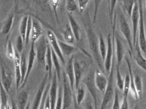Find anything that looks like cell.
Listing matches in <instances>:
<instances>
[{"label": "cell", "mask_w": 146, "mask_h": 109, "mask_svg": "<svg viewBox=\"0 0 146 109\" xmlns=\"http://www.w3.org/2000/svg\"><path fill=\"white\" fill-rule=\"evenodd\" d=\"M86 32L89 48L93 54V58L100 69V71L104 73L105 69L104 67V62L100 54L99 41L93 30V27H92L89 24L87 25Z\"/></svg>", "instance_id": "cell-1"}, {"label": "cell", "mask_w": 146, "mask_h": 109, "mask_svg": "<svg viewBox=\"0 0 146 109\" xmlns=\"http://www.w3.org/2000/svg\"><path fill=\"white\" fill-rule=\"evenodd\" d=\"M142 1H138L139 7V35L137 37V41L139 44V48L141 51L146 55V36L145 27V19L143 9Z\"/></svg>", "instance_id": "cell-2"}, {"label": "cell", "mask_w": 146, "mask_h": 109, "mask_svg": "<svg viewBox=\"0 0 146 109\" xmlns=\"http://www.w3.org/2000/svg\"><path fill=\"white\" fill-rule=\"evenodd\" d=\"M95 72L94 70H90L86 76L83 79L82 82L86 86L89 93L93 98V102L95 105V109H98V92L97 87L95 82Z\"/></svg>", "instance_id": "cell-3"}, {"label": "cell", "mask_w": 146, "mask_h": 109, "mask_svg": "<svg viewBox=\"0 0 146 109\" xmlns=\"http://www.w3.org/2000/svg\"><path fill=\"white\" fill-rule=\"evenodd\" d=\"M49 45L47 37L43 35L35 43V48L37 55V60L38 63L42 65L46 64V56L48 46Z\"/></svg>", "instance_id": "cell-4"}, {"label": "cell", "mask_w": 146, "mask_h": 109, "mask_svg": "<svg viewBox=\"0 0 146 109\" xmlns=\"http://www.w3.org/2000/svg\"><path fill=\"white\" fill-rule=\"evenodd\" d=\"M114 57L113 58V64L112 68L109 74L108 84L105 93L104 94V97L102 100L100 109H106L108 105L114 95L115 91L113 89V77H114Z\"/></svg>", "instance_id": "cell-5"}, {"label": "cell", "mask_w": 146, "mask_h": 109, "mask_svg": "<svg viewBox=\"0 0 146 109\" xmlns=\"http://www.w3.org/2000/svg\"><path fill=\"white\" fill-rule=\"evenodd\" d=\"M73 89L65 73L63 74L62 89V109H68L71 106L73 99Z\"/></svg>", "instance_id": "cell-6"}, {"label": "cell", "mask_w": 146, "mask_h": 109, "mask_svg": "<svg viewBox=\"0 0 146 109\" xmlns=\"http://www.w3.org/2000/svg\"><path fill=\"white\" fill-rule=\"evenodd\" d=\"M119 24L120 30L124 36L130 48V51L133 54L134 53V47L133 45V35L131 34L130 26L126 20L125 17L123 14L120 16Z\"/></svg>", "instance_id": "cell-7"}, {"label": "cell", "mask_w": 146, "mask_h": 109, "mask_svg": "<svg viewBox=\"0 0 146 109\" xmlns=\"http://www.w3.org/2000/svg\"><path fill=\"white\" fill-rule=\"evenodd\" d=\"M48 81H49V75L48 73H46L40 83L38 91L33 100L31 109H40Z\"/></svg>", "instance_id": "cell-8"}, {"label": "cell", "mask_w": 146, "mask_h": 109, "mask_svg": "<svg viewBox=\"0 0 146 109\" xmlns=\"http://www.w3.org/2000/svg\"><path fill=\"white\" fill-rule=\"evenodd\" d=\"M111 39V34H108L107 37V50L106 56L104 62V67L105 71L110 74L112 64L113 58V41Z\"/></svg>", "instance_id": "cell-9"}, {"label": "cell", "mask_w": 146, "mask_h": 109, "mask_svg": "<svg viewBox=\"0 0 146 109\" xmlns=\"http://www.w3.org/2000/svg\"><path fill=\"white\" fill-rule=\"evenodd\" d=\"M46 35H47V38L49 41V45H50L51 48L56 53V54H57L61 63L63 64H65V60L64 58V56L63 55L60 50L58 40L57 39L54 33L53 32L50 30H47Z\"/></svg>", "instance_id": "cell-10"}, {"label": "cell", "mask_w": 146, "mask_h": 109, "mask_svg": "<svg viewBox=\"0 0 146 109\" xmlns=\"http://www.w3.org/2000/svg\"><path fill=\"white\" fill-rule=\"evenodd\" d=\"M131 18L133 25V47H135L137 39V32L139 26V12L138 1H136Z\"/></svg>", "instance_id": "cell-11"}, {"label": "cell", "mask_w": 146, "mask_h": 109, "mask_svg": "<svg viewBox=\"0 0 146 109\" xmlns=\"http://www.w3.org/2000/svg\"><path fill=\"white\" fill-rule=\"evenodd\" d=\"M57 74L55 71L54 73L52 81L50 84V86L49 90V97L50 99V103L51 109H55L56 102L58 98V82H57Z\"/></svg>", "instance_id": "cell-12"}, {"label": "cell", "mask_w": 146, "mask_h": 109, "mask_svg": "<svg viewBox=\"0 0 146 109\" xmlns=\"http://www.w3.org/2000/svg\"><path fill=\"white\" fill-rule=\"evenodd\" d=\"M36 58H37L36 53L35 51V43H31V45L30 50L29 53V56H28V61H27V75L25 77V79L24 80V81L21 84L20 86V89H23L25 87V84L27 83V81L29 77V76L30 75V73L33 70L34 62L35 61Z\"/></svg>", "instance_id": "cell-13"}, {"label": "cell", "mask_w": 146, "mask_h": 109, "mask_svg": "<svg viewBox=\"0 0 146 109\" xmlns=\"http://www.w3.org/2000/svg\"><path fill=\"white\" fill-rule=\"evenodd\" d=\"M95 82L98 89L104 94L108 86V79H107L105 75L100 70L95 72Z\"/></svg>", "instance_id": "cell-14"}, {"label": "cell", "mask_w": 146, "mask_h": 109, "mask_svg": "<svg viewBox=\"0 0 146 109\" xmlns=\"http://www.w3.org/2000/svg\"><path fill=\"white\" fill-rule=\"evenodd\" d=\"M43 29L40 21L35 18H33V26L30 35V41L31 43L35 42L39 39L43 34Z\"/></svg>", "instance_id": "cell-15"}, {"label": "cell", "mask_w": 146, "mask_h": 109, "mask_svg": "<svg viewBox=\"0 0 146 109\" xmlns=\"http://www.w3.org/2000/svg\"><path fill=\"white\" fill-rule=\"evenodd\" d=\"M15 67V81L17 89H18L21 84V73L20 68V54L15 49V56L14 58Z\"/></svg>", "instance_id": "cell-16"}, {"label": "cell", "mask_w": 146, "mask_h": 109, "mask_svg": "<svg viewBox=\"0 0 146 109\" xmlns=\"http://www.w3.org/2000/svg\"><path fill=\"white\" fill-rule=\"evenodd\" d=\"M1 84L8 93L11 88L13 79L12 75L7 73L6 69L3 65V62L2 61L1 63Z\"/></svg>", "instance_id": "cell-17"}, {"label": "cell", "mask_w": 146, "mask_h": 109, "mask_svg": "<svg viewBox=\"0 0 146 109\" xmlns=\"http://www.w3.org/2000/svg\"><path fill=\"white\" fill-rule=\"evenodd\" d=\"M114 41L115 42V55L117 59V66L120 67L124 56V49L123 45L120 40L119 35L117 32L115 33Z\"/></svg>", "instance_id": "cell-18"}, {"label": "cell", "mask_w": 146, "mask_h": 109, "mask_svg": "<svg viewBox=\"0 0 146 109\" xmlns=\"http://www.w3.org/2000/svg\"><path fill=\"white\" fill-rule=\"evenodd\" d=\"M133 56L136 64L146 72V59L141 53L137 39L134 47V53Z\"/></svg>", "instance_id": "cell-19"}, {"label": "cell", "mask_w": 146, "mask_h": 109, "mask_svg": "<svg viewBox=\"0 0 146 109\" xmlns=\"http://www.w3.org/2000/svg\"><path fill=\"white\" fill-rule=\"evenodd\" d=\"M73 56H72L70 59H68L65 68V74L68 79L72 89L74 90L75 79H74V65H73Z\"/></svg>", "instance_id": "cell-20"}, {"label": "cell", "mask_w": 146, "mask_h": 109, "mask_svg": "<svg viewBox=\"0 0 146 109\" xmlns=\"http://www.w3.org/2000/svg\"><path fill=\"white\" fill-rule=\"evenodd\" d=\"M58 43L60 50L64 56H66L67 57L72 56L73 54L79 50L78 48L74 47L72 44H68L66 42L58 40Z\"/></svg>", "instance_id": "cell-21"}, {"label": "cell", "mask_w": 146, "mask_h": 109, "mask_svg": "<svg viewBox=\"0 0 146 109\" xmlns=\"http://www.w3.org/2000/svg\"><path fill=\"white\" fill-rule=\"evenodd\" d=\"M125 60L126 62V64L128 68V72H129V75L130 76V91L131 93V95H133V97L136 100H139V97L138 94L137 93L135 85V82H134V76L133 75V69H132V66L131 64L130 63V60L127 58L125 57Z\"/></svg>", "instance_id": "cell-22"}, {"label": "cell", "mask_w": 146, "mask_h": 109, "mask_svg": "<svg viewBox=\"0 0 146 109\" xmlns=\"http://www.w3.org/2000/svg\"><path fill=\"white\" fill-rule=\"evenodd\" d=\"M67 15L70 25L74 34L76 39L77 41H80L81 39V31L80 26L72 15V14L67 13Z\"/></svg>", "instance_id": "cell-23"}, {"label": "cell", "mask_w": 146, "mask_h": 109, "mask_svg": "<svg viewBox=\"0 0 146 109\" xmlns=\"http://www.w3.org/2000/svg\"><path fill=\"white\" fill-rule=\"evenodd\" d=\"M46 64L45 67L46 69V73L49 75V81L51 79L52 77V68H53V59H52V52L50 45L48 46L46 56Z\"/></svg>", "instance_id": "cell-24"}, {"label": "cell", "mask_w": 146, "mask_h": 109, "mask_svg": "<svg viewBox=\"0 0 146 109\" xmlns=\"http://www.w3.org/2000/svg\"><path fill=\"white\" fill-rule=\"evenodd\" d=\"M14 14L13 13L9 14L7 16L6 19L4 21L1 28V33L2 34L7 35L8 34L13 26Z\"/></svg>", "instance_id": "cell-25"}, {"label": "cell", "mask_w": 146, "mask_h": 109, "mask_svg": "<svg viewBox=\"0 0 146 109\" xmlns=\"http://www.w3.org/2000/svg\"><path fill=\"white\" fill-rule=\"evenodd\" d=\"M62 35L65 42L68 44H73L76 41L74 34L69 23L67 24L65 28L62 32Z\"/></svg>", "instance_id": "cell-26"}, {"label": "cell", "mask_w": 146, "mask_h": 109, "mask_svg": "<svg viewBox=\"0 0 146 109\" xmlns=\"http://www.w3.org/2000/svg\"><path fill=\"white\" fill-rule=\"evenodd\" d=\"M74 79H75V84L74 89L75 91L80 87V82L82 79V67L78 62H74Z\"/></svg>", "instance_id": "cell-27"}, {"label": "cell", "mask_w": 146, "mask_h": 109, "mask_svg": "<svg viewBox=\"0 0 146 109\" xmlns=\"http://www.w3.org/2000/svg\"><path fill=\"white\" fill-rule=\"evenodd\" d=\"M29 95L27 91H23L19 94L17 99V107L18 109H26L28 103Z\"/></svg>", "instance_id": "cell-28"}, {"label": "cell", "mask_w": 146, "mask_h": 109, "mask_svg": "<svg viewBox=\"0 0 146 109\" xmlns=\"http://www.w3.org/2000/svg\"><path fill=\"white\" fill-rule=\"evenodd\" d=\"M20 68L21 73V84L24 81L27 75V56L25 51L21 54L20 57Z\"/></svg>", "instance_id": "cell-29"}, {"label": "cell", "mask_w": 146, "mask_h": 109, "mask_svg": "<svg viewBox=\"0 0 146 109\" xmlns=\"http://www.w3.org/2000/svg\"><path fill=\"white\" fill-rule=\"evenodd\" d=\"M29 15H25L24 16L20 21V25H19V32L20 35L23 38V40L25 44V40H26V35H27V27L28 24Z\"/></svg>", "instance_id": "cell-30"}, {"label": "cell", "mask_w": 146, "mask_h": 109, "mask_svg": "<svg viewBox=\"0 0 146 109\" xmlns=\"http://www.w3.org/2000/svg\"><path fill=\"white\" fill-rule=\"evenodd\" d=\"M108 14L110 20V24L112 27L114 23L115 16H116V13L115 12V8L117 4V0H111L108 1Z\"/></svg>", "instance_id": "cell-31"}, {"label": "cell", "mask_w": 146, "mask_h": 109, "mask_svg": "<svg viewBox=\"0 0 146 109\" xmlns=\"http://www.w3.org/2000/svg\"><path fill=\"white\" fill-rule=\"evenodd\" d=\"M52 59H53V63L55 69V72L57 74V76L58 80L60 81L61 80V68L60 66L59 58L57 54L54 52L53 50L52 49Z\"/></svg>", "instance_id": "cell-32"}, {"label": "cell", "mask_w": 146, "mask_h": 109, "mask_svg": "<svg viewBox=\"0 0 146 109\" xmlns=\"http://www.w3.org/2000/svg\"><path fill=\"white\" fill-rule=\"evenodd\" d=\"M135 2L136 1L133 0H124L122 1L123 7L130 17L131 16Z\"/></svg>", "instance_id": "cell-33"}, {"label": "cell", "mask_w": 146, "mask_h": 109, "mask_svg": "<svg viewBox=\"0 0 146 109\" xmlns=\"http://www.w3.org/2000/svg\"><path fill=\"white\" fill-rule=\"evenodd\" d=\"M86 97V91L83 86H80V87L76 91V96L74 99L77 104L80 106L82 102L84 100Z\"/></svg>", "instance_id": "cell-34"}, {"label": "cell", "mask_w": 146, "mask_h": 109, "mask_svg": "<svg viewBox=\"0 0 146 109\" xmlns=\"http://www.w3.org/2000/svg\"><path fill=\"white\" fill-rule=\"evenodd\" d=\"M99 50H100V54L103 60V61L104 62L106 56L107 46L106 45L104 37L102 34H100L99 35Z\"/></svg>", "instance_id": "cell-35"}, {"label": "cell", "mask_w": 146, "mask_h": 109, "mask_svg": "<svg viewBox=\"0 0 146 109\" xmlns=\"http://www.w3.org/2000/svg\"><path fill=\"white\" fill-rule=\"evenodd\" d=\"M134 82L137 93L139 95V99L142 98V91H143V83L142 79L139 75L137 74L134 75Z\"/></svg>", "instance_id": "cell-36"}, {"label": "cell", "mask_w": 146, "mask_h": 109, "mask_svg": "<svg viewBox=\"0 0 146 109\" xmlns=\"http://www.w3.org/2000/svg\"><path fill=\"white\" fill-rule=\"evenodd\" d=\"M116 82L118 89L120 91H123L124 80H123L122 78V76L121 75L120 71V67L118 66L116 67Z\"/></svg>", "instance_id": "cell-37"}, {"label": "cell", "mask_w": 146, "mask_h": 109, "mask_svg": "<svg viewBox=\"0 0 146 109\" xmlns=\"http://www.w3.org/2000/svg\"><path fill=\"white\" fill-rule=\"evenodd\" d=\"M25 42L23 40L21 36L19 35L17 37L16 42H15V49L20 54H22L23 53L24 50V47Z\"/></svg>", "instance_id": "cell-38"}, {"label": "cell", "mask_w": 146, "mask_h": 109, "mask_svg": "<svg viewBox=\"0 0 146 109\" xmlns=\"http://www.w3.org/2000/svg\"><path fill=\"white\" fill-rule=\"evenodd\" d=\"M6 55L8 58L14 60L15 56V49L13 47L11 41H8L6 45Z\"/></svg>", "instance_id": "cell-39"}, {"label": "cell", "mask_w": 146, "mask_h": 109, "mask_svg": "<svg viewBox=\"0 0 146 109\" xmlns=\"http://www.w3.org/2000/svg\"><path fill=\"white\" fill-rule=\"evenodd\" d=\"M130 90V79L129 74H127L124 79V84L123 89V97L128 98V95Z\"/></svg>", "instance_id": "cell-40"}, {"label": "cell", "mask_w": 146, "mask_h": 109, "mask_svg": "<svg viewBox=\"0 0 146 109\" xmlns=\"http://www.w3.org/2000/svg\"><path fill=\"white\" fill-rule=\"evenodd\" d=\"M77 8V6L75 1L67 0L66 3V9L68 13H72Z\"/></svg>", "instance_id": "cell-41"}, {"label": "cell", "mask_w": 146, "mask_h": 109, "mask_svg": "<svg viewBox=\"0 0 146 109\" xmlns=\"http://www.w3.org/2000/svg\"><path fill=\"white\" fill-rule=\"evenodd\" d=\"M32 26H33V17L31 16L30 15H29L27 27L25 44H27L29 42V41H30V35H31V32Z\"/></svg>", "instance_id": "cell-42"}, {"label": "cell", "mask_w": 146, "mask_h": 109, "mask_svg": "<svg viewBox=\"0 0 146 109\" xmlns=\"http://www.w3.org/2000/svg\"><path fill=\"white\" fill-rule=\"evenodd\" d=\"M49 2L50 3L51 7H52V8L53 9L54 14H55V16L56 18V20L58 22H59V19H58V13H57V8L59 6L60 1L59 0H51V1H49Z\"/></svg>", "instance_id": "cell-43"}, {"label": "cell", "mask_w": 146, "mask_h": 109, "mask_svg": "<svg viewBox=\"0 0 146 109\" xmlns=\"http://www.w3.org/2000/svg\"><path fill=\"white\" fill-rule=\"evenodd\" d=\"M112 109H120L119 97V94H118V91L117 89H115L114 99L113 106H112Z\"/></svg>", "instance_id": "cell-44"}, {"label": "cell", "mask_w": 146, "mask_h": 109, "mask_svg": "<svg viewBox=\"0 0 146 109\" xmlns=\"http://www.w3.org/2000/svg\"><path fill=\"white\" fill-rule=\"evenodd\" d=\"M8 92L3 85H1V103H8Z\"/></svg>", "instance_id": "cell-45"}, {"label": "cell", "mask_w": 146, "mask_h": 109, "mask_svg": "<svg viewBox=\"0 0 146 109\" xmlns=\"http://www.w3.org/2000/svg\"><path fill=\"white\" fill-rule=\"evenodd\" d=\"M55 109H62V89L61 87L59 89L58 98Z\"/></svg>", "instance_id": "cell-46"}, {"label": "cell", "mask_w": 146, "mask_h": 109, "mask_svg": "<svg viewBox=\"0 0 146 109\" xmlns=\"http://www.w3.org/2000/svg\"><path fill=\"white\" fill-rule=\"evenodd\" d=\"M101 1L100 0H95L94 1V16H93V22L94 24L95 23L97 18V14L98 12V9L99 8L100 3Z\"/></svg>", "instance_id": "cell-47"}, {"label": "cell", "mask_w": 146, "mask_h": 109, "mask_svg": "<svg viewBox=\"0 0 146 109\" xmlns=\"http://www.w3.org/2000/svg\"><path fill=\"white\" fill-rule=\"evenodd\" d=\"M89 2V0H78V7L80 12L82 13L83 12V11L86 9V6Z\"/></svg>", "instance_id": "cell-48"}, {"label": "cell", "mask_w": 146, "mask_h": 109, "mask_svg": "<svg viewBox=\"0 0 146 109\" xmlns=\"http://www.w3.org/2000/svg\"><path fill=\"white\" fill-rule=\"evenodd\" d=\"M50 85L46 86V88L45 89V91L44 92V95H43V100H42V102L41 104V105L40 106V109H44V104H45V102H46V97L48 96V92H49V88H50Z\"/></svg>", "instance_id": "cell-49"}, {"label": "cell", "mask_w": 146, "mask_h": 109, "mask_svg": "<svg viewBox=\"0 0 146 109\" xmlns=\"http://www.w3.org/2000/svg\"><path fill=\"white\" fill-rule=\"evenodd\" d=\"M120 109H129V102L127 98L123 97L122 102L120 105Z\"/></svg>", "instance_id": "cell-50"}, {"label": "cell", "mask_w": 146, "mask_h": 109, "mask_svg": "<svg viewBox=\"0 0 146 109\" xmlns=\"http://www.w3.org/2000/svg\"><path fill=\"white\" fill-rule=\"evenodd\" d=\"M84 109H95L94 104H93L92 102H91V100H89V101H88L86 102Z\"/></svg>", "instance_id": "cell-51"}, {"label": "cell", "mask_w": 146, "mask_h": 109, "mask_svg": "<svg viewBox=\"0 0 146 109\" xmlns=\"http://www.w3.org/2000/svg\"><path fill=\"white\" fill-rule=\"evenodd\" d=\"M44 109H51L50 99H49V97L48 95L46 97V100L45 104H44Z\"/></svg>", "instance_id": "cell-52"}, {"label": "cell", "mask_w": 146, "mask_h": 109, "mask_svg": "<svg viewBox=\"0 0 146 109\" xmlns=\"http://www.w3.org/2000/svg\"><path fill=\"white\" fill-rule=\"evenodd\" d=\"M0 109H11L8 103H1Z\"/></svg>", "instance_id": "cell-53"}, {"label": "cell", "mask_w": 146, "mask_h": 109, "mask_svg": "<svg viewBox=\"0 0 146 109\" xmlns=\"http://www.w3.org/2000/svg\"><path fill=\"white\" fill-rule=\"evenodd\" d=\"M12 101V109H18V107H17V105H16V104L15 103V102H14L13 100L12 99L11 100Z\"/></svg>", "instance_id": "cell-54"}, {"label": "cell", "mask_w": 146, "mask_h": 109, "mask_svg": "<svg viewBox=\"0 0 146 109\" xmlns=\"http://www.w3.org/2000/svg\"><path fill=\"white\" fill-rule=\"evenodd\" d=\"M73 109H81L80 108V106H78V105L77 104L76 102V100H75V99H74V106H73Z\"/></svg>", "instance_id": "cell-55"}, {"label": "cell", "mask_w": 146, "mask_h": 109, "mask_svg": "<svg viewBox=\"0 0 146 109\" xmlns=\"http://www.w3.org/2000/svg\"><path fill=\"white\" fill-rule=\"evenodd\" d=\"M26 109H30V104H27Z\"/></svg>", "instance_id": "cell-56"}, {"label": "cell", "mask_w": 146, "mask_h": 109, "mask_svg": "<svg viewBox=\"0 0 146 109\" xmlns=\"http://www.w3.org/2000/svg\"><path fill=\"white\" fill-rule=\"evenodd\" d=\"M139 106H138L137 105H136V106H135V107L134 108V109H139Z\"/></svg>", "instance_id": "cell-57"}, {"label": "cell", "mask_w": 146, "mask_h": 109, "mask_svg": "<svg viewBox=\"0 0 146 109\" xmlns=\"http://www.w3.org/2000/svg\"><path fill=\"white\" fill-rule=\"evenodd\" d=\"M145 5H146V1H145Z\"/></svg>", "instance_id": "cell-58"}, {"label": "cell", "mask_w": 146, "mask_h": 109, "mask_svg": "<svg viewBox=\"0 0 146 109\" xmlns=\"http://www.w3.org/2000/svg\"></svg>", "instance_id": "cell-59"}]
</instances>
